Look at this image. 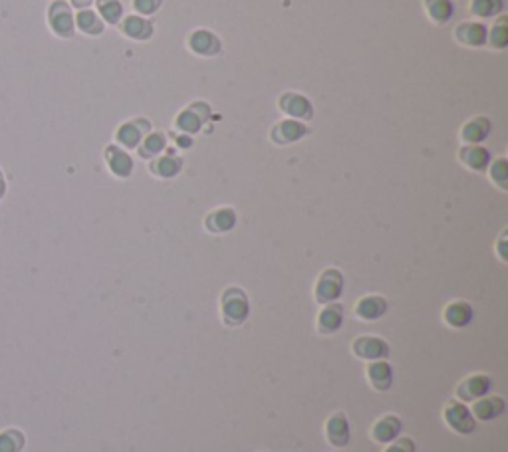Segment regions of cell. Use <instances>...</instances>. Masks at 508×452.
<instances>
[{
	"label": "cell",
	"instance_id": "1",
	"mask_svg": "<svg viewBox=\"0 0 508 452\" xmlns=\"http://www.w3.org/2000/svg\"><path fill=\"white\" fill-rule=\"evenodd\" d=\"M248 300L244 295L243 290L238 288H229L221 300V312L222 319L229 326H241L244 319L248 317Z\"/></svg>",
	"mask_w": 508,
	"mask_h": 452
},
{
	"label": "cell",
	"instance_id": "2",
	"mask_svg": "<svg viewBox=\"0 0 508 452\" xmlns=\"http://www.w3.org/2000/svg\"><path fill=\"white\" fill-rule=\"evenodd\" d=\"M445 422L451 427V431H455L456 434H471L475 432L476 429V419L473 417L471 409L459 403V401H453V403H447L445 407Z\"/></svg>",
	"mask_w": 508,
	"mask_h": 452
},
{
	"label": "cell",
	"instance_id": "3",
	"mask_svg": "<svg viewBox=\"0 0 508 452\" xmlns=\"http://www.w3.org/2000/svg\"><path fill=\"white\" fill-rule=\"evenodd\" d=\"M351 351L358 359L363 361H380V359H387L389 355V346L385 339L375 336H361L353 341Z\"/></svg>",
	"mask_w": 508,
	"mask_h": 452
},
{
	"label": "cell",
	"instance_id": "4",
	"mask_svg": "<svg viewBox=\"0 0 508 452\" xmlns=\"http://www.w3.org/2000/svg\"><path fill=\"white\" fill-rule=\"evenodd\" d=\"M344 290V276L339 270L329 268L318 278L316 300L320 304H334Z\"/></svg>",
	"mask_w": 508,
	"mask_h": 452
},
{
	"label": "cell",
	"instance_id": "5",
	"mask_svg": "<svg viewBox=\"0 0 508 452\" xmlns=\"http://www.w3.org/2000/svg\"><path fill=\"white\" fill-rule=\"evenodd\" d=\"M490 389H492V379L485 373H475L456 387V397L461 399V403H473V401L488 395Z\"/></svg>",
	"mask_w": 508,
	"mask_h": 452
},
{
	"label": "cell",
	"instance_id": "6",
	"mask_svg": "<svg viewBox=\"0 0 508 452\" xmlns=\"http://www.w3.org/2000/svg\"><path fill=\"white\" fill-rule=\"evenodd\" d=\"M324 431H326V439H328L329 444L336 446V448H344V446H348L349 441H351L349 421L346 419L344 413H334L328 421H326Z\"/></svg>",
	"mask_w": 508,
	"mask_h": 452
},
{
	"label": "cell",
	"instance_id": "7",
	"mask_svg": "<svg viewBox=\"0 0 508 452\" xmlns=\"http://www.w3.org/2000/svg\"><path fill=\"white\" fill-rule=\"evenodd\" d=\"M401 429L403 424L399 417L385 415V417H381V419L373 422V427H371V439L375 442H380V444H389V442H393L395 439H399Z\"/></svg>",
	"mask_w": 508,
	"mask_h": 452
},
{
	"label": "cell",
	"instance_id": "8",
	"mask_svg": "<svg viewBox=\"0 0 508 452\" xmlns=\"http://www.w3.org/2000/svg\"><path fill=\"white\" fill-rule=\"evenodd\" d=\"M365 375L370 385L375 391H389L393 385V369L387 363V359H380V361H370V365L365 369Z\"/></svg>",
	"mask_w": 508,
	"mask_h": 452
},
{
	"label": "cell",
	"instance_id": "9",
	"mask_svg": "<svg viewBox=\"0 0 508 452\" xmlns=\"http://www.w3.org/2000/svg\"><path fill=\"white\" fill-rule=\"evenodd\" d=\"M473 403L475 405H473L471 413L478 421H492L504 413V399L497 397V395H485V397L473 401Z\"/></svg>",
	"mask_w": 508,
	"mask_h": 452
},
{
	"label": "cell",
	"instance_id": "10",
	"mask_svg": "<svg viewBox=\"0 0 508 452\" xmlns=\"http://www.w3.org/2000/svg\"><path fill=\"white\" fill-rule=\"evenodd\" d=\"M387 312V302L381 295H365L356 304V316L365 322H375Z\"/></svg>",
	"mask_w": 508,
	"mask_h": 452
},
{
	"label": "cell",
	"instance_id": "11",
	"mask_svg": "<svg viewBox=\"0 0 508 452\" xmlns=\"http://www.w3.org/2000/svg\"><path fill=\"white\" fill-rule=\"evenodd\" d=\"M50 24L56 34L60 36H70L72 28H74V18H72V12L68 8V4L64 2H56L52 8H50Z\"/></svg>",
	"mask_w": 508,
	"mask_h": 452
},
{
	"label": "cell",
	"instance_id": "12",
	"mask_svg": "<svg viewBox=\"0 0 508 452\" xmlns=\"http://www.w3.org/2000/svg\"><path fill=\"white\" fill-rule=\"evenodd\" d=\"M190 50L197 52L199 56H214L221 50V42L219 38L209 30H197L190 36Z\"/></svg>",
	"mask_w": 508,
	"mask_h": 452
},
{
	"label": "cell",
	"instance_id": "13",
	"mask_svg": "<svg viewBox=\"0 0 508 452\" xmlns=\"http://www.w3.org/2000/svg\"><path fill=\"white\" fill-rule=\"evenodd\" d=\"M443 319L451 327H466L473 322V307L466 302H453L445 307Z\"/></svg>",
	"mask_w": 508,
	"mask_h": 452
},
{
	"label": "cell",
	"instance_id": "14",
	"mask_svg": "<svg viewBox=\"0 0 508 452\" xmlns=\"http://www.w3.org/2000/svg\"><path fill=\"white\" fill-rule=\"evenodd\" d=\"M341 324H344V312H341V305L338 304H328L318 316V329L322 334H334L341 327Z\"/></svg>",
	"mask_w": 508,
	"mask_h": 452
},
{
	"label": "cell",
	"instance_id": "15",
	"mask_svg": "<svg viewBox=\"0 0 508 452\" xmlns=\"http://www.w3.org/2000/svg\"><path fill=\"white\" fill-rule=\"evenodd\" d=\"M455 36L459 42L466 44V46H483L488 38L487 28L483 24H476V22H466L463 26H459Z\"/></svg>",
	"mask_w": 508,
	"mask_h": 452
},
{
	"label": "cell",
	"instance_id": "16",
	"mask_svg": "<svg viewBox=\"0 0 508 452\" xmlns=\"http://www.w3.org/2000/svg\"><path fill=\"white\" fill-rule=\"evenodd\" d=\"M280 107H282L284 114H290L292 117H302V119L312 117V106H310V102H308L304 95H298V94L282 95Z\"/></svg>",
	"mask_w": 508,
	"mask_h": 452
},
{
	"label": "cell",
	"instance_id": "17",
	"mask_svg": "<svg viewBox=\"0 0 508 452\" xmlns=\"http://www.w3.org/2000/svg\"><path fill=\"white\" fill-rule=\"evenodd\" d=\"M461 161L465 163L471 171H485L490 165V155L485 147L478 145H468L459 153Z\"/></svg>",
	"mask_w": 508,
	"mask_h": 452
},
{
	"label": "cell",
	"instance_id": "18",
	"mask_svg": "<svg viewBox=\"0 0 508 452\" xmlns=\"http://www.w3.org/2000/svg\"><path fill=\"white\" fill-rule=\"evenodd\" d=\"M488 133H490V123H488V119H485V117H476V119L468 121V123L463 127L461 137H463V141L468 143V145H476V143L485 141Z\"/></svg>",
	"mask_w": 508,
	"mask_h": 452
},
{
	"label": "cell",
	"instance_id": "19",
	"mask_svg": "<svg viewBox=\"0 0 508 452\" xmlns=\"http://www.w3.org/2000/svg\"><path fill=\"white\" fill-rule=\"evenodd\" d=\"M107 165L111 169V173L117 177H129L133 171V161L127 155L126 151L117 147L107 149Z\"/></svg>",
	"mask_w": 508,
	"mask_h": 452
},
{
	"label": "cell",
	"instance_id": "20",
	"mask_svg": "<svg viewBox=\"0 0 508 452\" xmlns=\"http://www.w3.org/2000/svg\"><path fill=\"white\" fill-rule=\"evenodd\" d=\"M236 224V214L233 209H219L211 212V216L207 219V226L211 232H229L233 231Z\"/></svg>",
	"mask_w": 508,
	"mask_h": 452
},
{
	"label": "cell",
	"instance_id": "21",
	"mask_svg": "<svg viewBox=\"0 0 508 452\" xmlns=\"http://www.w3.org/2000/svg\"><path fill=\"white\" fill-rule=\"evenodd\" d=\"M304 133H306V127L302 126V123H298V121H282V123H278L272 135H274L276 143H294L300 137H304Z\"/></svg>",
	"mask_w": 508,
	"mask_h": 452
},
{
	"label": "cell",
	"instance_id": "22",
	"mask_svg": "<svg viewBox=\"0 0 508 452\" xmlns=\"http://www.w3.org/2000/svg\"><path fill=\"white\" fill-rule=\"evenodd\" d=\"M123 32L133 40H147L151 32H153V26L143 16H129L123 22Z\"/></svg>",
	"mask_w": 508,
	"mask_h": 452
},
{
	"label": "cell",
	"instance_id": "23",
	"mask_svg": "<svg viewBox=\"0 0 508 452\" xmlns=\"http://www.w3.org/2000/svg\"><path fill=\"white\" fill-rule=\"evenodd\" d=\"M151 171H153L155 175H159V177L169 179V177H175L181 171V161L173 157V155H163V157H159L157 161H153Z\"/></svg>",
	"mask_w": 508,
	"mask_h": 452
},
{
	"label": "cell",
	"instance_id": "24",
	"mask_svg": "<svg viewBox=\"0 0 508 452\" xmlns=\"http://www.w3.org/2000/svg\"><path fill=\"white\" fill-rule=\"evenodd\" d=\"M427 12L437 24L451 20L453 16V4L451 0H427Z\"/></svg>",
	"mask_w": 508,
	"mask_h": 452
},
{
	"label": "cell",
	"instance_id": "25",
	"mask_svg": "<svg viewBox=\"0 0 508 452\" xmlns=\"http://www.w3.org/2000/svg\"><path fill=\"white\" fill-rule=\"evenodd\" d=\"M167 145V141H165V135H161V133H151L147 135L143 141H141V147H139V153H141V157H157L159 153L165 149Z\"/></svg>",
	"mask_w": 508,
	"mask_h": 452
},
{
	"label": "cell",
	"instance_id": "26",
	"mask_svg": "<svg viewBox=\"0 0 508 452\" xmlns=\"http://www.w3.org/2000/svg\"><path fill=\"white\" fill-rule=\"evenodd\" d=\"M24 448V434L16 429L0 432V452H20Z\"/></svg>",
	"mask_w": 508,
	"mask_h": 452
},
{
	"label": "cell",
	"instance_id": "27",
	"mask_svg": "<svg viewBox=\"0 0 508 452\" xmlns=\"http://www.w3.org/2000/svg\"><path fill=\"white\" fill-rule=\"evenodd\" d=\"M117 141L127 149L138 147L141 143V129L135 123H126V126L119 127L117 131Z\"/></svg>",
	"mask_w": 508,
	"mask_h": 452
},
{
	"label": "cell",
	"instance_id": "28",
	"mask_svg": "<svg viewBox=\"0 0 508 452\" xmlns=\"http://www.w3.org/2000/svg\"><path fill=\"white\" fill-rule=\"evenodd\" d=\"M78 26L80 30H84L85 34H99L104 30L102 20L97 18V14L92 11H82L78 14Z\"/></svg>",
	"mask_w": 508,
	"mask_h": 452
},
{
	"label": "cell",
	"instance_id": "29",
	"mask_svg": "<svg viewBox=\"0 0 508 452\" xmlns=\"http://www.w3.org/2000/svg\"><path fill=\"white\" fill-rule=\"evenodd\" d=\"M471 11L475 12L476 16L488 18L502 11V0H473Z\"/></svg>",
	"mask_w": 508,
	"mask_h": 452
},
{
	"label": "cell",
	"instance_id": "30",
	"mask_svg": "<svg viewBox=\"0 0 508 452\" xmlns=\"http://www.w3.org/2000/svg\"><path fill=\"white\" fill-rule=\"evenodd\" d=\"M97 8H99V14L107 22H111V24H116L121 18V14H123V8H121L119 0H97Z\"/></svg>",
	"mask_w": 508,
	"mask_h": 452
},
{
	"label": "cell",
	"instance_id": "31",
	"mask_svg": "<svg viewBox=\"0 0 508 452\" xmlns=\"http://www.w3.org/2000/svg\"><path fill=\"white\" fill-rule=\"evenodd\" d=\"M202 126V119L197 117L195 114V109H187V111H183L179 117H177V127H179L181 131H185V133H197Z\"/></svg>",
	"mask_w": 508,
	"mask_h": 452
},
{
	"label": "cell",
	"instance_id": "32",
	"mask_svg": "<svg viewBox=\"0 0 508 452\" xmlns=\"http://www.w3.org/2000/svg\"><path fill=\"white\" fill-rule=\"evenodd\" d=\"M490 179L497 183L500 189H507L508 183V165L504 159H497L492 165H490Z\"/></svg>",
	"mask_w": 508,
	"mask_h": 452
},
{
	"label": "cell",
	"instance_id": "33",
	"mask_svg": "<svg viewBox=\"0 0 508 452\" xmlns=\"http://www.w3.org/2000/svg\"><path fill=\"white\" fill-rule=\"evenodd\" d=\"M508 42V32L504 28V20L498 24L497 28H492L490 32V44L495 46V48H504Z\"/></svg>",
	"mask_w": 508,
	"mask_h": 452
},
{
	"label": "cell",
	"instance_id": "34",
	"mask_svg": "<svg viewBox=\"0 0 508 452\" xmlns=\"http://www.w3.org/2000/svg\"><path fill=\"white\" fill-rule=\"evenodd\" d=\"M383 452H415V442L411 439H395Z\"/></svg>",
	"mask_w": 508,
	"mask_h": 452
},
{
	"label": "cell",
	"instance_id": "35",
	"mask_svg": "<svg viewBox=\"0 0 508 452\" xmlns=\"http://www.w3.org/2000/svg\"><path fill=\"white\" fill-rule=\"evenodd\" d=\"M133 6L139 14H153L161 6V0H133Z\"/></svg>",
	"mask_w": 508,
	"mask_h": 452
},
{
	"label": "cell",
	"instance_id": "36",
	"mask_svg": "<svg viewBox=\"0 0 508 452\" xmlns=\"http://www.w3.org/2000/svg\"><path fill=\"white\" fill-rule=\"evenodd\" d=\"M4 190H6V183H4V177H2V173H0V199L4 197Z\"/></svg>",
	"mask_w": 508,
	"mask_h": 452
},
{
	"label": "cell",
	"instance_id": "37",
	"mask_svg": "<svg viewBox=\"0 0 508 452\" xmlns=\"http://www.w3.org/2000/svg\"><path fill=\"white\" fill-rule=\"evenodd\" d=\"M72 2H74L75 6H85V4H90L92 0H72Z\"/></svg>",
	"mask_w": 508,
	"mask_h": 452
},
{
	"label": "cell",
	"instance_id": "38",
	"mask_svg": "<svg viewBox=\"0 0 508 452\" xmlns=\"http://www.w3.org/2000/svg\"><path fill=\"white\" fill-rule=\"evenodd\" d=\"M179 145H183V147H187V145H190V141L187 139V137H181L179 139Z\"/></svg>",
	"mask_w": 508,
	"mask_h": 452
},
{
	"label": "cell",
	"instance_id": "39",
	"mask_svg": "<svg viewBox=\"0 0 508 452\" xmlns=\"http://www.w3.org/2000/svg\"><path fill=\"white\" fill-rule=\"evenodd\" d=\"M498 248H500V250L504 248V238L500 240V244H498ZM500 258H502V260H507V256H504V252H502V256H500Z\"/></svg>",
	"mask_w": 508,
	"mask_h": 452
}]
</instances>
